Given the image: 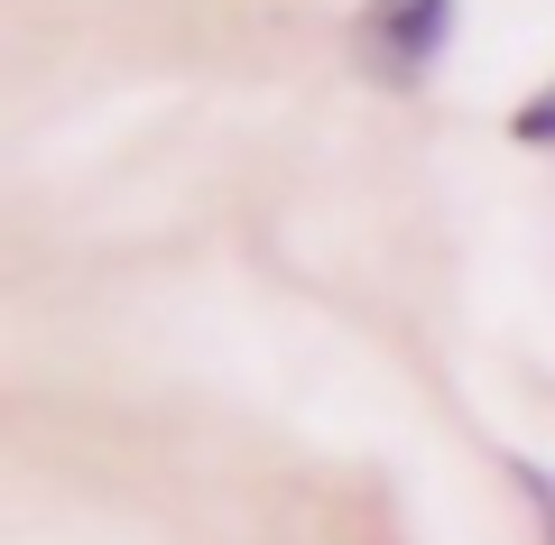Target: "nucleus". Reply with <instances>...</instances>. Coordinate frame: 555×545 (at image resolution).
<instances>
[{
    "mask_svg": "<svg viewBox=\"0 0 555 545\" xmlns=\"http://www.w3.org/2000/svg\"><path fill=\"white\" fill-rule=\"evenodd\" d=\"M444 38H454V0H371L361 20V47L389 65V83H416Z\"/></svg>",
    "mask_w": 555,
    "mask_h": 545,
    "instance_id": "1",
    "label": "nucleus"
},
{
    "mask_svg": "<svg viewBox=\"0 0 555 545\" xmlns=\"http://www.w3.org/2000/svg\"><path fill=\"white\" fill-rule=\"evenodd\" d=\"M509 481H518V499L537 508V536L555 545V471L546 463H509Z\"/></svg>",
    "mask_w": 555,
    "mask_h": 545,
    "instance_id": "2",
    "label": "nucleus"
},
{
    "mask_svg": "<svg viewBox=\"0 0 555 545\" xmlns=\"http://www.w3.org/2000/svg\"><path fill=\"white\" fill-rule=\"evenodd\" d=\"M518 139H528V148H555V93H546V102H528V112H518Z\"/></svg>",
    "mask_w": 555,
    "mask_h": 545,
    "instance_id": "3",
    "label": "nucleus"
}]
</instances>
